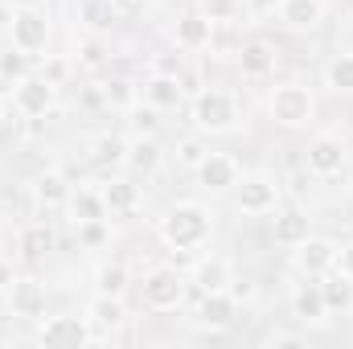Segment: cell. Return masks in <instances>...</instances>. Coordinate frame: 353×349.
Returning a JSON list of instances; mask_svg holds the SVG:
<instances>
[{"mask_svg":"<svg viewBox=\"0 0 353 349\" xmlns=\"http://www.w3.org/2000/svg\"><path fill=\"white\" fill-rule=\"evenodd\" d=\"M157 235L176 255H197L214 239V214L201 201H176V206L165 210V218L157 222Z\"/></svg>","mask_w":353,"mask_h":349,"instance_id":"6da1fadb","label":"cell"},{"mask_svg":"<svg viewBox=\"0 0 353 349\" xmlns=\"http://www.w3.org/2000/svg\"><path fill=\"white\" fill-rule=\"evenodd\" d=\"M189 123L197 136H226L243 123L239 94L226 87H201L189 99Z\"/></svg>","mask_w":353,"mask_h":349,"instance_id":"7a4b0ae2","label":"cell"},{"mask_svg":"<svg viewBox=\"0 0 353 349\" xmlns=\"http://www.w3.org/2000/svg\"><path fill=\"white\" fill-rule=\"evenodd\" d=\"M267 115L279 128H308L312 115H316V99H312V90L304 87V83L288 79V83H275L271 87V94H267Z\"/></svg>","mask_w":353,"mask_h":349,"instance_id":"3957f363","label":"cell"},{"mask_svg":"<svg viewBox=\"0 0 353 349\" xmlns=\"http://www.w3.org/2000/svg\"><path fill=\"white\" fill-rule=\"evenodd\" d=\"M185 296H189V279L176 267H169V263L165 267H152L144 275V283H140V300L152 312H176L185 304Z\"/></svg>","mask_w":353,"mask_h":349,"instance_id":"277c9868","label":"cell"},{"mask_svg":"<svg viewBox=\"0 0 353 349\" xmlns=\"http://www.w3.org/2000/svg\"><path fill=\"white\" fill-rule=\"evenodd\" d=\"M230 193H234V210L247 218H263L279 210V181L271 173H243Z\"/></svg>","mask_w":353,"mask_h":349,"instance_id":"5b68a950","label":"cell"},{"mask_svg":"<svg viewBox=\"0 0 353 349\" xmlns=\"http://www.w3.org/2000/svg\"><path fill=\"white\" fill-rule=\"evenodd\" d=\"M90 341H94V325L87 321V312L83 317H74V312L41 317V325H37V346L46 349H83Z\"/></svg>","mask_w":353,"mask_h":349,"instance_id":"8992f818","label":"cell"},{"mask_svg":"<svg viewBox=\"0 0 353 349\" xmlns=\"http://www.w3.org/2000/svg\"><path fill=\"white\" fill-rule=\"evenodd\" d=\"M345 161H350V148L337 132H316L304 148V169L312 177H337L345 173Z\"/></svg>","mask_w":353,"mask_h":349,"instance_id":"52a82bcc","label":"cell"},{"mask_svg":"<svg viewBox=\"0 0 353 349\" xmlns=\"http://www.w3.org/2000/svg\"><path fill=\"white\" fill-rule=\"evenodd\" d=\"M54 103H58V87L46 83L37 70L12 87V111L25 115V119H46V115L54 111Z\"/></svg>","mask_w":353,"mask_h":349,"instance_id":"ba28073f","label":"cell"},{"mask_svg":"<svg viewBox=\"0 0 353 349\" xmlns=\"http://www.w3.org/2000/svg\"><path fill=\"white\" fill-rule=\"evenodd\" d=\"M8 46H17V50H25V54H41L46 46H50V17L41 12V8H21V12H12V21H8Z\"/></svg>","mask_w":353,"mask_h":349,"instance_id":"9c48e42d","label":"cell"},{"mask_svg":"<svg viewBox=\"0 0 353 349\" xmlns=\"http://www.w3.org/2000/svg\"><path fill=\"white\" fill-rule=\"evenodd\" d=\"M4 300H8V312L21 317V321H41L46 317V304H50V292L41 279L33 275H17L8 288H4Z\"/></svg>","mask_w":353,"mask_h":349,"instance_id":"30bf717a","label":"cell"},{"mask_svg":"<svg viewBox=\"0 0 353 349\" xmlns=\"http://www.w3.org/2000/svg\"><path fill=\"white\" fill-rule=\"evenodd\" d=\"M333 263H337V243L325 239V235H308L304 243L292 247V267H296V275L321 279L325 271H333Z\"/></svg>","mask_w":353,"mask_h":349,"instance_id":"8fae6325","label":"cell"},{"mask_svg":"<svg viewBox=\"0 0 353 349\" xmlns=\"http://www.w3.org/2000/svg\"><path fill=\"white\" fill-rule=\"evenodd\" d=\"M193 177H197V185H201L205 193H230V189L239 185L243 169H239V161H234L230 152H205L201 165L193 169Z\"/></svg>","mask_w":353,"mask_h":349,"instance_id":"7c38bea8","label":"cell"},{"mask_svg":"<svg viewBox=\"0 0 353 349\" xmlns=\"http://www.w3.org/2000/svg\"><path fill=\"white\" fill-rule=\"evenodd\" d=\"M87 321L94 325V341H111V337L128 325L123 300H119V296H103V292H94L90 304H87Z\"/></svg>","mask_w":353,"mask_h":349,"instance_id":"4fadbf2b","label":"cell"},{"mask_svg":"<svg viewBox=\"0 0 353 349\" xmlns=\"http://www.w3.org/2000/svg\"><path fill=\"white\" fill-rule=\"evenodd\" d=\"M210 41H214V21H210L201 8H189V12L176 17V25H173V46L176 50L197 54V50H210Z\"/></svg>","mask_w":353,"mask_h":349,"instance_id":"5bb4252c","label":"cell"},{"mask_svg":"<svg viewBox=\"0 0 353 349\" xmlns=\"http://www.w3.org/2000/svg\"><path fill=\"white\" fill-rule=\"evenodd\" d=\"M99 193H103V206H107L111 218H132L144 206V189L132 177H107Z\"/></svg>","mask_w":353,"mask_h":349,"instance_id":"9a60e30c","label":"cell"},{"mask_svg":"<svg viewBox=\"0 0 353 349\" xmlns=\"http://www.w3.org/2000/svg\"><path fill=\"white\" fill-rule=\"evenodd\" d=\"M292 317L304 321V325H325V321H329V304H325L321 279L300 275V283L292 288Z\"/></svg>","mask_w":353,"mask_h":349,"instance_id":"2e32d148","label":"cell"},{"mask_svg":"<svg viewBox=\"0 0 353 349\" xmlns=\"http://www.w3.org/2000/svg\"><path fill=\"white\" fill-rule=\"evenodd\" d=\"M197 325L201 329H210V333H222V329H230L234 325V317H239V300L230 296V292H201V300H197Z\"/></svg>","mask_w":353,"mask_h":349,"instance_id":"e0dca14e","label":"cell"},{"mask_svg":"<svg viewBox=\"0 0 353 349\" xmlns=\"http://www.w3.org/2000/svg\"><path fill=\"white\" fill-rule=\"evenodd\" d=\"M312 235V218H308V210L304 206H279L275 210V218H271V239L279 243V247H296V243H304Z\"/></svg>","mask_w":353,"mask_h":349,"instance_id":"ac0fdd59","label":"cell"},{"mask_svg":"<svg viewBox=\"0 0 353 349\" xmlns=\"http://www.w3.org/2000/svg\"><path fill=\"white\" fill-rule=\"evenodd\" d=\"M230 279H234V267L222 255H201V259L193 263V271H189V283L197 292H226Z\"/></svg>","mask_w":353,"mask_h":349,"instance_id":"d6986e66","label":"cell"},{"mask_svg":"<svg viewBox=\"0 0 353 349\" xmlns=\"http://www.w3.org/2000/svg\"><path fill=\"white\" fill-rule=\"evenodd\" d=\"M161 165H165V152H161L157 136H132V140H128V161H123V169L132 177H152V173H161Z\"/></svg>","mask_w":353,"mask_h":349,"instance_id":"ffe728a7","label":"cell"},{"mask_svg":"<svg viewBox=\"0 0 353 349\" xmlns=\"http://www.w3.org/2000/svg\"><path fill=\"white\" fill-rule=\"evenodd\" d=\"M70 189H74V185L58 173V169H46V173H37L33 181H29V193H33L37 210H66Z\"/></svg>","mask_w":353,"mask_h":349,"instance_id":"44dd1931","label":"cell"},{"mask_svg":"<svg viewBox=\"0 0 353 349\" xmlns=\"http://www.w3.org/2000/svg\"><path fill=\"white\" fill-rule=\"evenodd\" d=\"M329 17V4L325 0H283L279 4V21L296 33H308V29H321Z\"/></svg>","mask_w":353,"mask_h":349,"instance_id":"7402d4cb","label":"cell"},{"mask_svg":"<svg viewBox=\"0 0 353 349\" xmlns=\"http://www.w3.org/2000/svg\"><path fill=\"white\" fill-rule=\"evenodd\" d=\"M144 94V103L148 107H157V111H181L185 107V87H181V79H169V74H148V83L140 87Z\"/></svg>","mask_w":353,"mask_h":349,"instance_id":"603a6c76","label":"cell"},{"mask_svg":"<svg viewBox=\"0 0 353 349\" xmlns=\"http://www.w3.org/2000/svg\"><path fill=\"white\" fill-rule=\"evenodd\" d=\"M54 247H58V235H54V226H50V222H29V226L17 235V255H21L25 263L46 259Z\"/></svg>","mask_w":353,"mask_h":349,"instance_id":"cb8c5ba5","label":"cell"},{"mask_svg":"<svg viewBox=\"0 0 353 349\" xmlns=\"http://www.w3.org/2000/svg\"><path fill=\"white\" fill-rule=\"evenodd\" d=\"M239 70H243V79H251V83H259L267 79L271 70H275V50L267 46V41H243L239 46Z\"/></svg>","mask_w":353,"mask_h":349,"instance_id":"d4e9b609","label":"cell"},{"mask_svg":"<svg viewBox=\"0 0 353 349\" xmlns=\"http://www.w3.org/2000/svg\"><path fill=\"white\" fill-rule=\"evenodd\" d=\"M123 161H128V136L103 132V136L90 144V165H94V169L111 173V169H123Z\"/></svg>","mask_w":353,"mask_h":349,"instance_id":"484cf974","label":"cell"},{"mask_svg":"<svg viewBox=\"0 0 353 349\" xmlns=\"http://www.w3.org/2000/svg\"><path fill=\"white\" fill-rule=\"evenodd\" d=\"M79 21H83V29L90 37H103V33L115 29L119 8H115V0H79Z\"/></svg>","mask_w":353,"mask_h":349,"instance_id":"4316f807","label":"cell"},{"mask_svg":"<svg viewBox=\"0 0 353 349\" xmlns=\"http://www.w3.org/2000/svg\"><path fill=\"white\" fill-rule=\"evenodd\" d=\"M66 218H70L74 226H79V222H94V218H107L103 193H99V189H87V185L70 189V197H66Z\"/></svg>","mask_w":353,"mask_h":349,"instance_id":"83f0119b","label":"cell"},{"mask_svg":"<svg viewBox=\"0 0 353 349\" xmlns=\"http://www.w3.org/2000/svg\"><path fill=\"white\" fill-rule=\"evenodd\" d=\"M321 292H325L329 317H333V312H350V308H353V279H350V275H341L337 267L321 275Z\"/></svg>","mask_w":353,"mask_h":349,"instance_id":"f1b7e54d","label":"cell"},{"mask_svg":"<svg viewBox=\"0 0 353 349\" xmlns=\"http://www.w3.org/2000/svg\"><path fill=\"white\" fill-rule=\"evenodd\" d=\"M128 288H132V271H128V263L111 259V263H99V271H94V292H103V296H128Z\"/></svg>","mask_w":353,"mask_h":349,"instance_id":"f546056e","label":"cell"},{"mask_svg":"<svg viewBox=\"0 0 353 349\" xmlns=\"http://www.w3.org/2000/svg\"><path fill=\"white\" fill-rule=\"evenodd\" d=\"M99 87H103V99H107V111H132L140 103V87L132 79H123V74H111Z\"/></svg>","mask_w":353,"mask_h":349,"instance_id":"4dcf8cb0","label":"cell"},{"mask_svg":"<svg viewBox=\"0 0 353 349\" xmlns=\"http://www.w3.org/2000/svg\"><path fill=\"white\" fill-rule=\"evenodd\" d=\"M29 74H33V54H25L17 46H4L0 50V87H17Z\"/></svg>","mask_w":353,"mask_h":349,"instance_id":"1f68e13d","label":"cell"},{"mask_svg":"<svg viewBox=\"0 0 353 349\" xmlns=\"http://www.w3.org/2000/svg\"><path fill=\"white\" fill-rule=\"evenodd\" d=\"M325 87L337 94H353V54H337L325 66Z\"/></svg>","mask_w":353,"mask_h":349,"instance_id":"d6a6232c","label":"cell"},{"mask_svg":"<svg viewBox=\"0 0 353 349\" xmlns=\"http://www.w3.org/2000/svg\"><path fill=\"white\" fill-rule=\"evenodd\" d=\"M128 128H132L136 136H157V128H161V111L148 107V103H144V107L136 103V107L128 111Z\"/></svg>","mask_w":353,"mask_h":349,"instance_id":"836d02e7","label":"cell"},{"mask_svg":"<svg viewBox=\"0 0 353 349\" xmlns=\"http://www.w3.org/2000/svg\"><path fill=\"white\" fill-rule=\"evenodd\" d=\"M205 152H210V148H205V140H201V136H181L173 157H176V165H181V169H197Z\"/></svg>","mask_w":353,"mask_h":349,"instance_id":"e575fe53","label":"cell"},{"mask_svg":"<svg viewBox=\"0 0 353 349\" xmlns=\"http://www.w3.org/2000/svg\"><path fill=\"white\" fill-rule=\"evenodd\" d=\"M197 8L214 21V25H230L243 12V0H197Z\"/></svg>","mask_w":353,"mask_h":349,"instance_id":"d590c367","label":"cell"},{"mask_svg":"<svg viewBox=\"0 0 353 349\" xmlns=\"http://www.w3.org/2000/svg\"><path fill=\"white\" fill-rule=\"evenodd\" d=\"M189 66H185V50H161L152 54V74H169V79H181Z\"/></svg>","mask_w":353,"mask_h":349,"instance_id":"8d00e7d4","label":"cell"},{"mask_svg":"<svg viewBox=\"0 0 353 349\" xmlns=\"http://www.w3.org/2000/svg\"><path fill=\"white\" fill-rule=\"evenodd\" d=\"M74 230H79V243H83V247H103V243L111 239V230H107V218H94V222H79Z\"/></svg>","mask_w":353,"mask_h":349,"instance_id":"74e56055","label":"cell"},{"mask_svg":"<svg viewBox=\"0 0 353 349\" xmlns=\"http://www.w3.org/2000/svg\"><path fill=\"white\" fill-rule=\"evenodd\" d=\"M107 62V50H103V41L99 37H87L83 46H79V66H87V70H99Z\"/></svg>","mask_w":353,"mask_h":349,"instance_id":"f35d334b","label":"cell"},{"mask_svg":"<svg viewBox=\"0 0 353 349\" xmlns=\"http://www.w3.org/2000/svg\"><path fill=\"white\" fill-rule=\"evenodd\" d=\"M37 74H41L46 83H54V87H62V83L70 79V62H66V58H46Z\"/></svg>","mask_w":353,"mask_h":349,"instance_id":"ab89813d","label":"cell"},{"mask_svg":"<svg viewBox=\"0 0 353 349\" xmlns=\"http://www.w3.org/2000/svg\"><path fill=\"white\" fill-rule=\"evenodd\" d=\"M263 346H292V349H300V346H308V337L304 333H288V329H275V333H267L263 337Z\"/></svg>","mask_w":353,"mask_h":349,"instance_id":"60d3db41","label":"cell"},{"mask_svg":"<svg viewBox=\"0 0 353 349\" xmlns=\"http://www.w3.org/2000/svg\"><path fill=\"white\" fill-rule=\"evenodd\" d=\"M226 292H230L239 304H251V300H255V283H251V279H239V275L230 279V288H226Z\"/></svg>","mask_w":353,"mask_h":349,"instance_id":"b9f144b4","label":"cell"},{"mask_svg":"<svg viewBox=\"0 0 353 349\" xmlns=\"http://www.w3.org/2000/svg\"><path fill=\"white\" fill-rule=\"evenodd\" d=\"M333 267H337L341 275H350V279H353V239L337 247V263H333Z\"/></svg>","mask_w":353,"mask_h":349,"instance_id":"7bdbcfd3","label":"cell"},{"mask_svg":"<svg viewBox=\"0 0 353 349\" xmlns=\"http://www.w3.org/2000/svg\"><path fill=\"white\" fill-rule=\"evenodd\" d=\"M279 4H283V0H247V12H251V17H275Z\"/></svg>","mask_w":353,"mask_h":349,"instance_id":"ee69618b","label":"cell"},{"mask_svg":"<svg viewBox=\"0 0 353 349\" xmlns=\"http://www.w3.org/2000/svg\"><path fill=\"white\" fill-rule=\"evenodd\" d=\"M83 103H87V107H107L103 87H99V83H94V87H87V90H83Z\"/></svg>","mask_w":353,"mask_h":349,"instance_id":"f6af8a7d","label":"cell"},{"mask_svg":"<svg viewBox=\"0 0 353 349\" xmlns=\"http://www.w3.org/2000/svg\"><path fill=\"white\" fill-rule=\"evenodd\" d=\"M4 8H12V12H21V8H41L46 0H0Z\"/></svg>","mask_w":353,"mask_h":349,"instance_id":"bcb514c9","label":"cell"},{"mask_svg":"<svg viewBox=\"0 0 353 349\" xmlns=\"http://www.w3.org/2000/svg\"><path fill=\"white\" fill-rule=\"evenodd\" d=\"M17 279V271H12V263H0V288H8Z\"/></svg>","mask_w":353,"mask_h":349,"instance_id":"7dc6e473","label":"cell"},{"mask_svg":"<svg viewBox=\"0 0 353 349\" xmlns=\"http://www.w3.org/2000/svg\"><path fill=\"white\" fill-rule=\"evenodd\" d=\"M0 218H4V197H0Z\"/></svg>","mask_w":353,"mask_h":349,"instance_id":"c3c4849f","label":"cell"},{"mask_svg":"<svg viewBox=\"0 0 353 349\" xmlns=\"http://www.w3.org/2000/svg\"><path fill=\"white\" fill-rule=\"evenodd\" d=\"M0 119H4V99H0Z\"/></svg>","mask_w":353,"mask_h":349,"instance_id":"681fc988","label":"cell"}]
</instances>
